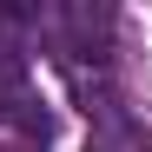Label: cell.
Listing matches in <instances>:
<instances>
[{
	"instance_id": "1",
	"label": "cell",
	"mask_w": 152,
	"mask_h": 152,
	"mask_svg": "<svg viewBox=\"0 0 152 152\" xmlns=\"http://www.w3.org/2000/svg\"><path fill=\"white\" fill-rule=\"evenodd\" d=\"M0 152H7V145H0Z\"/></svg>"
}]
</instances>
